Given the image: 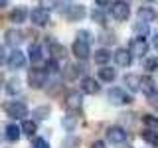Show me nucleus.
Returning <instances> with one entry per match:
<instances>
[{"label":"nucleus","instance_id":"obj_1","mask_svg":"<svg viewBox=\"0 0 158 148\" xmlns=\"http://www.w3.org/2000/svg\"><path fill=\"white\" fill-rule=\"evenodd\" d=\"M48 81V71L44 67H32L28 71V83L32 89H42Z\"/></svg>","mask_w":158,"mask_h":148},{"label":"nucleus","instance_id":"obj_2","mask_svg":"<svg viewBox=\"0 0 158 148\" xmlns=\"http://www.w3.org/2000/svg\"><path fill=\"white\" fill-rule=\"evenodd\" d=\"M4 111H6V115L10 118H14V121H20V118L28 117V107H26V103H22V101H12V103H8V105H4Z\"/></svg>","mask_w":158,"mask_h":148},{"label":"nucleus","instance_id":"obj_3","mask_svg":"<svg viewBox=\"0 0 158 148\" xmlns=\"http://www.w3.org/2000/svg\"><path fill=\"white\" fill-rule=\"evenodd\" d=\"M111 16L117 22H125L131 16V6H128L125 0H115V2H111Z\"/></svg>","mask_w":158,"mask_h":148},{"label":"nucleus","instance_id":"obj_4","mask_svg":"<svg viewBox=\"0 0 158 148\" xmlns=\"http://www.w3.org/2000/svg\"><path fill=\"white\" fill-rule=\"evenodd\" d=\"M107 97H109V103H111V105H128V103H132V97L127 95V91L121 89V87H113Z\"/></svg>","mask_w":158,"mask_h":148},{"label":"nucleus","instance_id":"obj_5","mask_svg":"<svg viewBox=\"0 0 158 148\" xmlns=\"http://www.w3.org/2000/svg\"><path fill=\"white\" fill-rule=\"evenodd\" d=\"M28 16H30V20H32L34 26H40V28H42V26H48V22H49V10L38 6V8H34Z\"/></svg>","mask_w":158,"mask_h":148},{"label":"nucleus","instance_id":"obj_6","mask_svg":"<svg viewBox=\"0 0 158 148\" xmlns=\"http://www.w3.org/2000/svg\"><path fill=\"white\" fill-rule=\"evenodd\" d=\"M83 105V97H81V93L79 91H69L67 95H65V109L69 113H75L79 111Z\"/></svg>","mask_w":158,"mask_h":148},{"label":"nucleus","instance_id":"obj_7","mask_svg":"<svg viewBox=\"0 0 158 148\" xmlns=\"http://www.w3.org/2000/svg\"><path fill=\"white\" fill-rule=\"evenodd\" d=\"M71 51H73V56H75L77 59H81V61L89 59V56H91V47H89V43L81 42V39H75V42H73Z\"/></svg>","mask_w":158,"mask_h":148},{"label":"nucleus","instance_id":"obj_8","mask_svg":"<svg viewBox=\"0 0 158 148\" xmlns=\"http://www.w3.org/2000/svg\"><path fill=\"white\" fill-rule=\"evenodd\" d=\"M6 63H8L10 69H22L26 65V56H24V51H20V49H12L10 56L6 57Z\"/></svg>","mask_w":158,"mask_h":148},{"label":"nucleus","instance_id":"obj_9","mask_svg":"<svg viewBox=\"0 0 158 148\" xmlns=\"http://www.w3.org/2000/svg\"><path fill=\"white\" fill-rule=\"evenodd\" d=\"M87 14V10L83 4H71V6H67L65 10V18L69 20V22H79V20H83Z\"/></svg>","mask_w":158,"mask_h":148},{"label":"nucleus","instance_id":"obj_10","mask_svg":"<svg viewBox=\"0 0 158 148\" xmlns=\"http://www.w3.org/2000/svg\"><path fill=\"white\" fill-rule=\"evenodd\" d=\"M128 51H131V56H138V57H144L146 51H148V43L144 38H135L131 42V46H128Z\"/></svg>","mask_w":158,"mask_h":148},{"label":"nucleus","instance_id":"obj_11","mask_svg":"<svg viewBox=\"0 0 158 148\" xmlns=\"http://www.w3.org/2000/svg\"><path fill=\"white\" fill-rule=\"evenodd\" d=\"M107 140L113 142V144H123L127 140V130L121 126H111L107 128Z\"/></svg>","mask_w":158,"mask_h":148},{"label":"nucleus","instance_id":"obj_12","mask_svg":"<svg viewBox=\"0 0 158 148\" xmlns=\"http://www.w3.org/2000/svg\"><path fill=\"white\" fill-rule=\"evenodd\" d=\"M113 57H115L117 65H121V67H128L132 63V56H131V51H128L127 47H118L117 51L113 53Z\"/></svg>","mask_w":158,"mask_h":148},{"label":"nucleus","instance_id":"obj_13","mask_svg":"<svg viewBox=\"0 0 158 148\" xmlns=\"http://www.w3.org/2000/svg\"><path fill=\"white\" fill-rule=\"evenodd\" d=\"M4 38H6V43L12 47H18L20 43L24 42V34L20 32V30L12 28V30H6V34H4Z\"/></svg>","mask_w":158,"mask_h":148},{"label":"nucleus","instance_id":"obj_14","mask_svg":"<svg viewBox=\"0 0 158 148\" xmlns=\"http://www.w3.org/2000/svg\"><path fill=\"white\" fill-rule=\"evenodd\" d=\"M81 89H83V93H87V95H97V93L101 91V85H99L93 77H83L81 79Z\"/></svg>","mask_w":158,"mask_h":148},{"label":"nucleus","instance_id":"obj_15","mask_svg":"<svg viewBox=\"0 0 158 148\" xmlns=\"http://www.w3.org/2000/svg\"><path fill=\"white\" fill-rule=\"evenodd\" d=\"M156 16H158L156 10L150 8V6H140V8H138V20H140V22H144V24L154 22Z\"/></svg>","mask_w":158,"mask_h":148},{"label":"nucleus","instance_id":"obj_16","mask_svg":"<svg viewBox=\"0 0 158 148\" xmlns=\"http://www.w3.org/2000/svg\"><path fill=\"white\" fill-rule=\"evenodd\" d=\"M138 91H142L144 95H152V93H156V83L152 77H140V85H138Z\"/></svg>","mask_w":158,"mask_h":148},{"label":"nucleus","instance_id":"obj_17","mask_svg":"<svg viewBox=\"0 0 158 148\" xmlns=\"http://www.w3.org/2000/svg\"><path fill=\"white\" fill-rule=\"evenodd\" d=\"M49 53H52V59H56V61H59V59H65V47L61 46V43L53 42V39H49Z\"/></svg>","mask_w":158,"mask_h":148},{"label":"nucleus","instance_id":"obj_18","mask_svg":"<svg viewBox=\"0 0 158 148\" xmlns=\"http://www.w3.org/2000/svg\"><path fill=\"white\" fill-rule=\"evenodd\" d=\"M26 18H28V10L22 8V6H16L12 12H10V22H14V24L26 22Z\"/></svg>","mask_w":158,"mask_h":148},{"label":"nucleus","instance_id":"obj_19","mask_svg":"<svg viewBox=\"0 0 158 148\" xmlns=\"http://www.w3.org/2000/svg\"><path fill=\"white\" fill-rule=\"evenodd\" d=\"M4 89H6V93L8 95H18L20 91H22V81H20L18 77H12V79H8L6 83H4Z\"/></svg>","mask_w":158,"mask_h":148},{"label":"nucleus","instance_id":"obj_20","mask_svg":"<svg viewBox=\"0 0 158 148\" xmlns=\"http://www.w3.org/2000/svg\"><path fill=\"white\" fill-rule=\"evenodd\" d=\"M99 79H101V81H105V83H113L117 79V71L113 67L103 65L101 69H99Z\"/></svg>","mask_w":158,"mask_h":148},{"label":"nucleus","instance_id":"obj_21","mask_svg":"<svg viewBox=\"0 0 158 148\" xmlns=\"http://www.w3.org/2000/svg\"><path fill=\"white\" fill-rule=\"evenodd\" d=\"M30 61H32L34 63V65H38V63L40 61H42V59H44V53H42V46H38V43H32V46H30Z\"/></svg>","mask_w":158,"mask_h":148},{"label":"nucleus","instance_id":"obj_22","mask_svg":"<svg viewBox=\"0 0 158 148\" xmlns=\"http://www.w3.org/2000/svg\"><path fill=\"white\" fill-rule=\"evenodd\" d=\"M93 57H95V63H97V65L103 67L105 63L111 61V51L105 49V47H101V49H97V51H95V56H93Z\"/></svg>","mask_w":158,"mask_h":148},{"label":"nucleus","instance_id":"obj_23","mask_svg":"<svg viewBox=\"0 0 158 148\" xmlns=\"http://www.w3.org/2000/svg\"><path fill=\"white\" fill-rule=\"evenodd\" d=\"M123 81H125V85L131 89L132 93L138 91V85H140V77H138V75H135V73H128V75L123 77Z\"/></svg>","mask_w":158,"mask_h":148},{"label":"nucleus","instance_id":"obj_24","mask_svg":"<svg viewBox=\"0 0 158 148\" xmlns=\"http://www.w3.org/2000/svg\"><path fill=\"white\" fill-rule=\"evenodd\" d=\"M140 138L150 146H158V132H154L152 128H146V130L140 132Z\"/></svg>","mask_w":158,"mask_h":148},{"label":"nucleus","instance_id":"obj_25","mask_svg":"<svg viewBox=\"0 0 158 148\" xmlns=\"http://www.w3.org/2000/svg\"><path fill=\"white\" fill-rule=\"evenodd\" d=\"M20 130H22L26 136H34V134L38 132L36 121H28V118H24V122H22V126H20Z\"/></svg>","mask_w":158,"mask_h":148},{"label":"nucleus","instance_id":"obj_26","mask_svg":"<svg viewBox=\"0 0 158 148\" xmlns=\"http://www.w3.org/2000/svg\"><path fill=\"white\" fill-rule=\"evenodd\" d=\"M61 125H63V128H65V130L73 132V128L77 126V117H75V113H67V115L61 118Z\"/></svg>","mask_w":158,"mask_h":148},{"label":"nucleus","instance_id":"obj_27","mask_svg":"<svg viewBox=\"0 0 158 148\" xmlns=\"http://www.w3.org/2000/svg\"><path fill=\"white\" fill-rule=\"evenodd\" d=\"M49 113H52V109H49V105H42V107H36L34 109V118L36 121H44V118H48L49 117Z\"/></svg>","mask_w":158,"mask_h":148},{"label":"nucleus","instance_id":"obj_28","mask_svg":"<svg viewBox=\"0 0 158 148\" xmlns=\"http://www.w3.org/2000/svg\"><path fill=\"white\" fill-rule=\"evenodd\" d=\"M20 134H22V130H20L18 125H8L6 126V138H8L10 142H16L18 138H20Z\"/></svg>","mask_w":158,"mask_h":148},{"label":"nucleus","instance_id":"obj_29","mask_svg":"<svg viewBox=\"0 0 158 148\" xmlns=\"http://www.w3.org/2000/svg\"><path fill=\"white\" fill-rule=\"evenodd\" d=\"M132 30H135V34H136V38H146L148 36V32H150V28H148V24L144 22H135V26H132Z\"/></svg>","mask_w":158,"mask_h":148},{"label":"nucleus","instance_id":"obj_30","mask_svg":"<svg viewBox=\"0 0 158 148\" xmlns=\"http://www.w3.org/2000/svg\"><path fill=\"white\" fill-rule=\"evenodd\" d=\"M81 71H83V69L79 67V65H67L65 71H63V77L69 79V81H73V79L79 77V73H81Z\"/></svg>","mask_w":158,"mask_h":148},{"label":"nucleus","instance_id":"obj_31","mask_svg":"<svg viewBox=\"0 0 158 148\" xmlns=\"http://www.w3.org/2000/svg\"><path fill=\"white\" fill-rule=\"evenodd\" d=\"M91 18H93V22L101 24V26H105V24H107V16H105V12H103V10H93V12H91Z\"/></svg>","mask_w":158,"mask_h":148},{"label":"nucleus","instance_id":"obj_32","mask_svg":"<svg viewBox=\"0 0 158 148\" xmlns=\"http://www.w3.org/2000/svg\"><path fill=\"white\" fill-rule=\"evenodd\" d=\"M144 69L146 71H158V56L156 57H146V61H144Z\"/></svg>","mask_w":158,"mask_h":148},{"label":"nucleus","instance_id":"obj_33","mask_svg":"<svg viewBox=\"0 0 158 148\" xmlns=\"http://www.w3.org/2000/svg\"><path fill=\"white\" fill-rule=\"evenodd\" d=\"M142 122H144L148 128H156L158 126V117H154V115H142Z\"/></svg>","mask_w":158,"mask_h":148},{"label":"nucleus","instance_id":"obj_34","mask_svg":"<svg viewBox=\"0 0 158 148\" xmlns=\"http://www.w3.org/2000/svg\"><path fill=\"white\" fill-rule=\"evenodd\" d=\"M115 34H113V32H103L101 34V42L103 43H115Z\"/></svg>","mask_w":158,"mask_h":148},{"label":"nucleus","instance_id":"obj_35","mask_svg":"<svg viewBox=\"0 0 158 148\" xmlns=\"http://www.w3.org/2000/svg\"><path fill=\"white\" fill-rule=\"evenodd\" d=\"M46 71H48V73H57V71H59V65H57L56 59H49V61L46 63Z\"/></svg>","mask_w":158,"mask_h":148},{"label":"nucleus","instance_id":"obj_36","mask_svg":"<svg viewBox=\"0 0 158 148\" xmlns=\"http://www.w3.org/2000/svg\"><path fill=\"white\" fill-rule=\"evenodd\" d=\"M77 39H81V42H87V43H91V34H89L87 30H81V32H77Z\"/></svg>","mask_w":158,"mask_h":148},{"label":"nucleus","instance_id":"obj_37","mask_svg":"<svg viewBox=\"0 0 158 148\" xmlns=\"http://www.w3.org/2000/svg\"><path fill=\"white\" fill-rule=\"evenodd\" d=\"M34 148H49V144L44 138H34Z\"/></svg>","mask_w":158,"mask_h":148},{"label":"nucleus","instance_id":"obj_38","mask_svg":"<svg viewBox=\"0 0 158 148\" xmlns=\"http://www.w3.org/2000/svg\"><path fill=\"white\" fill-rule=\"evenodd\" d=\"M148 105L158 109V93H152V95H148Z\"/></svg>","mask_w":158,"mask_h":148},{"label":"nucleus","instance_id":"obj_39","mask_svg":"<svg viewBox=\"0 0 158 148\" xmlns=\"http://www.w3.org/2000/svg\"><path fill=\"white\" fill-rule=\"evenodd\" d=\"M56 6H57V0H42V8H46V10L56 8Z\"/></svg>","mask_w":158,"mask_h":148},{"label":"nucleus","instance_id":"obj_40","mask_svg":"<svg viewBox=\"0 0 158 148\" xmlns=\"http://www.w3.org/2000/svg\"><path fill=\"white\" fill-rule=\"evenodd\" d=\"M77 144H79L77 138H67V140H65V146H77Z\"/></svg>","mask_w":158,"mask_h":148},{"label":"nucleus","instance_id":"obj_41","mask_svg":"<svg viewBox=\"0 0 158 148\" xmlns=\"http://www.w3.org/2000/svg\"><path fill=\"white\" fill-rule=\"evenodd\" d=\"M97 2V6H101V8H105V6H109V4L113 2V0H95Z\"/></svg>","mask_w":158,"mask_h":148},{"label":"nucleus","instance_id":"obj_42","mask_svg":"<svg viewBox=\"0 0 158 148\" xmlns=\"http://www.w3.org/2000/svg\"><path fill=\"white\" fill-rule=\"evenodd\" d=\"M91 148H107V146H105V142H103V140H95L91 144Z\"/></svg>","mask_w":158,"mask_h":148},{"label":"nucleus","instance_id":"obj_43","mask_svg":"<svg viewBox=\"0 0 158 148\" xmlns=\"http://www.w3.org/2000/svg\"><path fill=\"white\" fill-rule=\"evenodd\" d=\"M152 46H154V49H156V51H158V34H156V36H154V39H152Z\"/></svg>","mask_w":158,"mask_h":148},{"label":"nucleus","instance_id":"obj_44","mask_svg":"<svg viewBox=\"0 0 158 148\" xmlns=\"http://www.w3.org/2000/svg\"><path fill=\"white\" fill-rule=\"evenodd\" d=\"M4 61V49H2V46H0V63Z\"/></svg>","mask_w":158,"mask_h":148},{"label":"nucleus","instance_id":"obj_45","mask_svg":"<svg viewBox=\"0 0 158 148\" xmlns=\"http://www.w3.org/2000/svg\"><path fill=\"white\" fill-rule=\"evenodd\" d=\"M4 6H8V0H0V8H4Z\"/></svg>","mask_w":158,"mask_h":148},{"label":"nucleus","instance_id":"obj_46","mask_svg":"<svg viewBox=\"0 0 158 148\" xmlns=\"http://www.w3.org/2000/svg\"><path fill=\"white\" fill-rule=\"evenodd\" d=\"M2 83H4V77H2V73H0V87H2Z\"/></svg>","mask_w":158,"mask_h":148},{"label":"nucleus","instance_id":"obj_47","mask_svg":"<svg viewBox=\"0 0 158 148\" xmlns=\"http://www.w3.org/2000/svg\"><path fill=\"white\" fill-rule=\"evenodd\" d=\"M146 2H154V0H146Z\"/></svg>","mask_w":158,"mask_h":148}]
</instances>
